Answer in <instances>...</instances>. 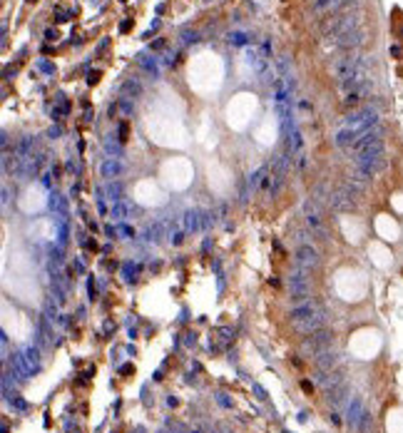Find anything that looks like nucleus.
<instances>
[{
    "label": "nucleus",
    "mask_w": 403,
    "mask_h": 433,
    "mask_svg": "<svg viewBox=\"0 0 403 433\" xmlns=\"http://www.w3.org/2000/svg\"><path fill=\"white\" fill-rule=\"evenodd\" d=\"M364 62L366 60L361 55H341L331 62V73H334V77H336L339 82H344V80H348Z\"/></svg>",
    "instance_id": "1"
},
{
    "label": "nucleus",
    "mask_w": 403,
    "mask_h": 433,
    "mask_svg": "<svg viewBox=\"0 0 403 433\" xmlns=\"http://www.w3.org/2000/svg\"><path fill=\"white\" fill-rule=\"evenodd\" d=\"M289 291H291V302H304L309 297V279L304 271L289 274Z\"/></svg>",
    "instance_id": "2"
},
{
    "label": "nucleus",
    "mask_w": 403,
    "mask_h": 433,
    "mask_svg": "<svg viewBox=\"0 0 403 433\" xmlns=\"http://www.w3.org/2000/svg\"><path fill=\"white\" fill-rule=\"evenodd\" d=\"M294 259H296L301 271H309V269H316V266H319V252L311 244H301L296 249V257H294Z\"/></svg>",
    "instance_id": "3"
},
{
    "label": "nucleus",
    "mask_w": 403,
    "mask_h": 433,
    "mask_svg": "<svg viewBox=\"0 0 403 433\" xmlns=\"http://www.w3.org/2000/svg\"><path fill=\"white\" fill-rule=\"evenodd\" d=\"M291 162H294V154H291V152H281V154L271 157V162H269V172H271L274 177L287 179L289 170H291Z\"/></svg>",
    "instance_id": "4"
},
{
    "label": "nucleus",
    "mask_w": 403,
    "mask_h": 433,
    "mask_svg": "<svg viewBox=\"0 0 403 433\" xmlns=\"http://www.w3.org/2000/svg\"><path fill=\"white\" fill-rule=\"evenodd\" d=\"M344 5H348V0H311V10L316 15H331L339 13Z\"/></svg>",
    "instance_id": "5"
},
{
    "label": "nucleus",
    "mask_w": 403,
    "mask_h": 433,
    "mask_svg": "<svg viewBox=\"0 0 403 433\" xmlns=\"http://www.w3.org/2000/svg\"><path fill=\"white\" fill-rule=\"evenodd\" d=\"M100 174L105 177V179H117V177H122L125 174V165L117 159V157H107L102 165H100Z\"/></svg>",
    "instance_id": "6"
},
{
    "label": "nucleus",
    "mask_w": 403,
    "mask_h": 433,
    "mask_svg": "<svg viewBox=\"0 0 403 433\" xmlns=\"http://www.w3.org/2000/svg\"><path fill=\"white\" fill-rule=\"evenodd\" d=\"M182 229H184L187 234H197V232H202V212H197V209H187V212L182 214Z\"/></svg>",
    "instance_id": "7"
},
{
    "label": "nucleus",
    "mask_w": 403,
    "mask_h": 433,
    "mask_svg": "<svg viewBox=\"0 0 403 433\" xmlns=\"http://www.w3.org/2000/svg\"><path fill=\"white\" fill-rule=\"evenodd\" d=\"M142 237H145V242H150V244H159L162 237H167V222L159 219V222L150 224L145 232H142Z\"/></svg>",
    "instance_id": "8"
},
{
    "label": "nucleus",
    "mask_w": 403,
    "mask_h": 433,
    "mask_svg": "<svg viewBox=\"0 0 403 433\" xmlns=\"http://www.w3.org/2000/svg\"><path fill=\"white\" fill-rule=\"evenodd\" d=\"M284 142H287V152H291L294 157H296V154H301V150H304V134H301L299 127H296V130H291L289 134H284Z\"/></svg>",
    "instance_id": "9"
},
{
    "label": "nucleus",
    "mask_w": 403,
    "mask_h": 433,
    "mask_svg": "<svg viewBox=\"0 0 403 433\" xmlns=\"http://www.w3.org/2000/svg\"><path fill=\"white\" fill-rule=\"evenodd\" d=\"M356 140H359V132L351 130V127H341V130L334 134V145H336V147H351Z\"/></svg>",
    "instance_id": "10"
},
{
    "label": "nucleus",
    "mask_w": 403,
    "mask_h": 433,
    "mask_svg": "<svg viewBox=\"0 0 403 433\" xmlns=\"http://www.w3.org/2000/svg\"><path fill=\"white\" fill-rule=\"evenodd\" d=\"M67 112H70V102H67V97H65L62 93H58V95H55V102H53L50 115H53V120H55V122H60Z\"/></svg>",
    "instance_id": "11"
},
{
    "label": "nucleus",
    "mask_w": 403,
    "mask_h": 433,
    "mask_svg": "<svg viewBox=\"0 0 403 433\" xmlns=\"http://www.w3.org/2000/svg\"><path fill=\"white\" fill-rule=\"evenodd\" d=\"M48 204H50V209H53V217H65V214H67V202H65V197L58 194V192L50 194Z\"/></svg>",
    "instance_id": "12"
},
{
    "label": "nucleus",
    "mask_w": 403,
    "mask_h": 433,
    "mask_svg": "<svg viewBox=\"0 0 403 433\" xmlns=\"http://www.w3.org/2000/svg\"><path fill=\"white\" fill-rule=\"evenodd\" d=\"M134 207H130L127 202H112V209H110V217L115 219L117 224H122L125 219H127V214L132 212Z\"/></svg>",
    "instance_id": "13"
},
{
    "label": "nucleus",
    "mask_w": 403,
    "mask_h": 433,
    "mask_svg": "<svg viewBox=\"0 0 403 433\" xmlns=\"http://www.w3.org/2000/svg\"><path fill=\"white\" fill-rule=\"evenodd\" d=\"M227 42L234 45V48H247V45L251 42V35L247 33V30H231L229 35H227Z\"/></svg>",
    "instance_id": "14"
},
{
    "label": "nucleus",
    "mask_w": 403,
    "mask_h": 433,
    "mask_svg": "<svg viewBox=\"0 0 403 433\" xmlns=\"http://www.w3.org/2000/svg\"><path fill=\"white\" fill-rule=\"evenodd\" d=\"M331 207L336 209V212H344V209L353 207V202H351V197H348V189H346V192H336V194L331 197Z\"/></svg>",
    "instance_id": "15"
},
{
    "label": "nucleus",
    "mask_w": 403,
    "mask_h": 433,
    "mask_svg": "<svg viewBox=\"0 0 403 433\" xmlns=\"http://www.w3.org/2000/svg\"><path fill=\"white\" fill-rule=\"evenodd\" d=\"M122 93H125V97H139L142 95V85H139V80L137 77H130V80H125L122 82V87H120Z\"/></svg>",
    "instance_id": "16"
},
{
    "label": "nucleus",
    "mask_w": 403,
    "mask_h": 433,
    "mask_svg": "<svg viewBox=\"0 0 403 433\" xmlns=\"http://www.w3.org/2000/svg\"><path fill=\"white\" fill-rule=\"evenodd\" d=\"M107 199H112V202H122V194H125V185L120 182V179H112L110 185H107Z\"/></svg>",
    "instance_id": "17"
},
{
    "label": "nucleus",
    "mask_w": 403,
    "mask_h": 433,
    "mask_svg": "<svg viewBox=\"0 0 403 433\" xmlns=\"http://www.w3.org/2000/svg\"><path fill=\"white\" fill-rule=\"evenodd\" d=\"M139 269H142V266H139L137 262H125V264H122V277H125V282H127V284L137 282V274H139Z\"/></svg>",
    "instance_id": "18"
},
{
    "label": "nucleus",
    "mask_w": 403,
    "mask_h": 433,
    "mask_svg": "<svg viewBox=\"0 0 403 433\" xmlns=\"http://www.w3.org/2000/svg\"><path fill=\"white\" fill-rule=\"evenodd\" d=\"M102 145H105V152H107V154H115L117 159H120V157H125L122 142H120V140H112V134H110V137H105V142H102Z\"/></svg>",
    "instance_id": "19"
},
{
    "label": "nucleus",
    "mask_w": 403,
    "mask_h": 433,
    "mask_svg": "<svg viewBox=\"0 0 403 433\" xmlns=\"http://www.w3.org/2000/svg\"><path fill=\"white\" fill-rule=\"evenodd\" d=\"M137 65H142L145 67V73H150L152 77H159V65H157V60H147L145 55H137Z\"/></svg>",
    "instance_id": "20"
},
{
    "label": "nucleus",
    "mask_w": 403,
    "mask_h": 433,
    "mask_svg": "<svg viewBox=\"0 0 403 433\" xmlns=\"http://www.w3.org/2000/svg\"><path fill=\"white\" fill-rule=\"evenodd\" d=\"M117 112L122 115L125 120H127V117H132V112H134L132 97H120V100H117Z\"/></svg>",
    "instance_id": "21"
},
{
    "label": "nucleus",
    "mask_w": 403,
    "mask_h": 433,
    "mask_svg": "<svg viewBox=\"0 0 403 433\" xmlns=\"http://www.w3.org/2000/svg\"><path fill=\"white\" fill-rule=\"evenodd\" d=\"M179 40H182V45H197V42L202 40V33H199V30H192V28H184V30L179 33Z\"/></svg>",
    "instance_id": "22"
},
{
    "label": "nucleus",
    "mask_w": 403,
    "mask_h": 433,
    "mask_svg": "<svg viewBox=\"0 0 403 433\" xmlns=\"http://www.w3.org/2000/svg\"><path fill=\"white\" fill-rule=\"evenodd\" d=\"M217 212H211V209H207V212H202V232H209L211 226L217 224Z\"/></svg>",
    "instance_id": "23"
},
{
    "label": "nucleus",
    "mask_w": 403,
    "mask_h": 433,
    "mask_svg": "<svg viewBox=\"0 0 403 433\" xmlns=\"http://www.w3.org/2000/svg\"><path fill=\"white\" fill-rule=\"evenodd\" d=\"M184 237H187V232H184L182 226H179V229H172V232L167 234V239H170V242H172L174 246H179V244H182V242H184Z\"/></svg>",
    "instance_id": "24"
},
{
    "label": "nucleus",
    "mask_w": 403,
    "mask_h": 433,
    "mask_svg": "<svg viewBox=\"0 0 403 433\" xmlns=\"http://www.w3.org/2000/svg\"><path fill=\"white\" fill-rule=\"evenodd\" d=\"M127 137H130V125H127V120H122V122L117 125V140H120V142H127Z\"/></svg>",
    "instance_id": "25"
},
{
    "label": "nucleus",
    "mask_w": 403,
    "mask_h": 433,
    "mask_svg": "<svg viewBox=\"0 0 403 433\" xmlns=\"http://www.w3.org/2000/svg\"><path fill=\"white\" fill-rule=\"evenodd\" d=\"M95 202H97V212H100V214H107V207H105V192H102V189H95Z\"/></svg>",
    "instance_id": "26"
},
{
    "label": "nucleus",
    "mask_w": 403,
    "mask_h": 433,
    "mask_svg": "<svg viewBox=\"0 0 403 433\" xmlns=\"http://www.w3.org/2000/svg\"><path fill=\"white\" fill-rule=\"evenodd\" d=\"M306 217V224L316 232V229H321V217H319V212H314V214H304Z\"/></svg>",
    "instance_id": "27"
},
{
    "label": "nucleus",
    "mask_w": 403,
    "mask_h": 433,
    "mask_svg": "<svg viewBox=\"0 0 403 433\" xmlns=\"http://www.w3.org/2000/svg\"><path fill=\"white\" fill-rule=\"evenodd\" d=\"M65 170L67 172H73V174H75V177H80V162H77L75 157H70V159H67V162H65Z\"/></svg>",
    "instance_id": "28"
},
{
    "label": "nucleus",
    "mask_w": 403,
    "mask_h": 433,
    "mask_svg": "<svg viewBox=\"0 0 403 433\" xmlns=\"http://www.w3.org/2000/svg\"><path fill=\"white\" fill-rule=\"evenodd\" d=\"M117 232H120V234H125V239H134V229L130 224H125V222H122V224H117Z\"/></svg>",
    "instance_id": "29"
},
{
    "label": "nucleus",
    "mask_w": 403,
    "mask_h": 433,
    "mask_svg": "<svg viewBox=\"0 0 403 433\" xmlns=\"http://www.w3.org/2000/svg\"><path fill=\"white\" fill-rule=\"evenodd\" d=\"M60 134H62V127H60V125H53V127L48 130V137H50V140H58Z\"/></svg>",
    "instance_id": "30"
},
{
    "label": "nucleus",
    "mask_w": 403,
    "mask_h": 433,
    "mask_svg": "<svg viewBox=\"0 0 403 433\" xmlns=\"http://www.w3.org/2000/svg\"><path fill=\"white\" fill-rule=\"evenodd\" d=\"M107 45H110V38H102V40H100V45L95 48V55H102V53L107 50Z\"/></svg>",
    "instance_id": "31"
},
{
    "label": "nucleus",
    "mask_w": 403,
    "mask_h": 433,
    "mask_svg": "<svg viewBox=\"0 0 403 433\" xmlns=\"http://www.w3.org/2000/svg\"><path fill=\"white\" fill-rule=\"evenodd\" d=\"M40 70H45L48 75H53V73H55V65H50V62H45V60H40Z\"/></svg>",
    "instance_id": "32"
},
{
    "label": "nucleus",
    "mask_w": 403,
    "mask_h": 433,
    "mask_svg": "<svg viewBox=\"0 0 403 433\" xmlns=\"http://www.w3.org/2000/svg\"><path fill=\"white\" fill-rule=\"evenodd\" d=\"M45 40H48V42H55V40H58V30H55V28L45 30Z\"/></svg>",
    "instance_id": "33"
},
{
    "label": "nucleus",
    "mask_w": 403,
    "mask_h": 433,
    "mask_svg": "<svg viewBox=\"0 0 403 433\" xmlns=\"http://www.w3.org/2000/svg\"><path fill=\"white\" fill-rule=\"evenodd\" d=\"M154 30H159V20H154L152 25H150V30H147V33H145V35H142V38H150V35H152Z\"/></svg>",
    "instance_id": "34"
},
{
    "label": "nucleus",
    "mask_w": 403,
    "mask_h": 433,
    "mask_svg": "<svg viewBox=\"0 0 403 433\" xmlns=\"http://www.w3.org/2000/svg\"><path fill=\"white\" fill-rule=\"evenodd\" d=\"M97 80H100V73H97V70L95 73H87V85H95Z\"/></svg>",
    "instance_id": "35"
},
{
    "label": "nucleus",
    "mask_w": 403,
    "mask_h": 433,
    "mask_svg": "<svg viewBox=\"0 0 403 433\" xmlns=\"http://www.w3.org/2000/svg\"><path fill=\"white\" fill-rule=\"evenodd\" d=\"M299 107H301L304 112H311V110H314V105H311L309 100H301V102H299Z\"/></svg>",
    "instance_id": "36"
},
{
    "label": "nucleus",
    "mask_w": 403,
    "mask_h": 433,
    "mask_svg": "<svg viewBox=\"0 0 403 433\" xmlns=\"http://www.w3.org/2000/svg\"><path fill=\"white\" fill-rule=\"evenodd\" d=\"M209 246H211V237H207V239L202 242V254H209Z\"/></svg>",
    "instance_id": "37"
},
{
    "label": "nucleus",
    "mask_w": 403,
    "mask_h": 433,
    "mask_svg": "<svg viewBox=\"0 0 403 433\" xmlns=\"http://www.w3.org/2000/svg\"><path fill=\"white\" fill-rule=\"evenodd\" d=\"M87 289H90V299H97V297H95V294H97V291H95V279H90Z\"/></svg>",
    "instance_id": "38"
},
{
    "label": "nucleus",
    "mask_w": 403,
    "mask_h": 433,
    "mask_svg": "<svg viewBox=\"0 0 403 433\" xmlns=\"http://www.w3.org/2000/svg\"><path fill=\"white\" fill-rule=\"evenodd\" d=\"M92 117H95L92 110H85V115H82V120H85V122H92Z\"/></svg>",
    "instance_id": "39"
},
{
    "label": "nucleus",
    "mask_w": 403,
    "mask_h": 433,
    "mask_svg": "<svg viewBox=\"0 0 403 433\" xmlns=\"http://www.w3.org/2000/svg\"><path fill=\"white\" fill-rule=\"evenodd\" d=\"M10 202V192H8V187H3V204H8Z\"/></svg>",
    "instance_id": "40"
},
{
    "label": "nucleus",
    "mask_w": 403,
    "mask_h": 433,
    "mask_svg": "<svg viewBox=\"0 0 403 433\" xmlns=\"http://www.w3.org/2000/svg\"><path fill=\"white\" fill-rule=\"evenodd\" d=\"M130 30V20H125V22H120V33H127Z\"/></svg>",
    "instance_id": "41"
},
{
    "label": "nucleus",
    "mask_w": 403,
    "mask_h": 433,
    "mask_svg": "<svg viewBox=\"0 0 403 433\" xmlns=\"http://www.w3.org/2000/svg\"><path fill=\"white\" fill-rule=\"evenodd\" d=\"M42 187H50V174H42Z\"/></svg>",
    "instance_id": "42"
},
{
    "label": "nucleus",
    "mask_w": 403,
    "mask_h": 433,
    "mask_svg": "<svg viewBox=\"0 0 403 433\" xmlns=\"http://www.w3.org/2000/svg\"><path fill=\"white\" fill-rule=\"evenodd\" d=\"M75 269H77V271H85V264H82L80 259H77V262H75Z\"/></svg>",
    "instance_id": "43"
},
{
    "label": "nucleus",
    "mask_w": 403,
    "mask_h": 433,
    "mask_svg": "<svg viewBox=\"0 0 403 433\" xmlns=\"http://www.w3.org/2000/svg\"><path fill=\"white\" fill-rule=\"evenodd\" d=\"M28 3H35V0H28Z\"/></svg>",
    "instance_id": "44"
}]
</instances>
